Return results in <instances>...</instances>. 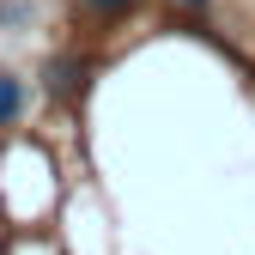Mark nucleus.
Masks as SVG:
<instances>
[{
    "label": "nucleus",
    "instance_id": "2",
    "mask_svg": "<svg viewBox=\"0 0 255 255\" xmlns=\"http://www.w3.org/2000/svg\"><path fill=\"white\" fill-rule=\"evenodd\" d=\"M24 110V91H18V79H6V73H0V122H12Z\"/></svg>",
    "mask_w": 255,
    "mask_h": 255
},
{
    "label": "nucleus",
    "instance_id": "4",
    "mask_svg": "<svg viewBox=\"0 0 255 255\" xmlns=\"http://www.w3.org/2000/svg\"><path fill=\"white\" fill-rule=\"evenodd\" d=\"M176 6H207V0H176Z\"/></svg>",
    "mask_w": 255,
    "mask_h": 255
},
{
    "label": "nucleus",
    "instance_id": "3",
    "mask_svg": "<svg viewBox=\"0 0 255 255\" xmlns=\"http://www.w3.org/2000/svg\"><path fill=\"white\" fill-rule=\"evenodd\" d=\"M85 6H98V12H122V6H134V0H85Z\"/></svg>",
    "mask_w": 255,
    "mask_h": 255
},
{
    "label": "nucleus",
    "instance_id": "1",
    "mask_svg": "<svg viewBox=\"0 0 255 255\" xmlns=\"http://www.w3.org/2000/svg\"><path fill=\"white\" fill-rule=\"evenodd\" d=\"M85 61H55V67H49V91H55V98H73V91H85Z\"/></svg>",
    "mask_w": 255,
    "mask_h": 255
}]
</instances>
